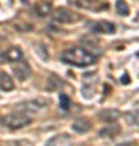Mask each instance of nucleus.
I'll return each instance as SVG.
<instances>
[{"label": "nucleus", "instance_id": "obj_10", "mask_svg": "<svg viewBox=\"0 0 139 146\" xmlns=\"http://www.w3.org/2000/svg\"><path fill=\"white\" fill-rule=\"evenodd\" d=\"M99 119L105 122V123H112V122H117L120 119V112L117 109H107V110H102L100 114H99Z\"/></svg>", "mask_w": 139, "mask_h": 146}, {"label": "nucleus", "instance_id": "obj_18", "mask_svg": "<svg viewBox=\"0 0 139 146\" xmlns=\"http://www.w3.org/2000/svg\"><path fill=\"white\" fill-rule=\"evenodd\" d=\"M117 146H138V143L136 141H125V143H120Z\"/></svg>", "mask_w": 139, "mask_h": 146}, {"label": "nucleus", "instance_id": "obj_13", "mask_svg": "<svg viewBox=\"0 0 139 146\" xmlns=\"http://www.w3.org/2000/svg\"><path fill=\"white\" fill-rule=\"evenodd\" d=\"M73 131H76V133H86V131L91 130V122L86 119H78L73 122V125H71Z\"/></svg>", "mask_w": 139, "mask_h": 146}, {"label": "nucleus", "instance_id": "obj_8", "mask_svg": "<svg viewBox=\"0 0 139 146\" xmlns=\"http://www.w3.org/2000/svg\"><path fill=\"white\" fill-rule=\"evenodd\" d=\"M13 73H15V76L20 80V81H26V80L31 76V67H29L26 62L21 60L18 65L13 67Z\"/></svg>", "mask_w": 139, "mask_h": 146}, {"label": "nucleus", "instance_id": "obj_6", "mask_svg": "<svg viewBox=\"0 0 139 146\" xmlns=\"http://www.w3.org/2000/svg\"><path fill=\"white\" fill-rule=\"evenodd\" d=\"M89 29L94 33V34H112L115 33V25L112 21H94V23H89Z\"/></svg>", "mask_w": 139, "mask_h": 146}, {"label": "nucleus", "instance_id": "obj_3", "mask_svg": "<svg viewBox=\"0 0 139 146\" xmlns=\"http://www.w3.org/2000/svg\"><path fill=\"white\" fill-rule=\"evenodd\" d=\"M52 18L55 23H62V25H68V23H74L76 20H79V15L74 11L68 10V8H57L52 13Z\"/></svg>", "mask_w": 139, "mask_h": 146}, {"label": "nucleus", "instance_id": "obj_5", "mask_svg": "<svg viewBox=\"0 0 139 146\" xmlns=\"http://www.w3.org/2000/svg\"><path fill=\"white\" fill-rule=\"evenodd\" d=\"M23 60V50L18 46H11L5 50H0V62H8L15 63Z\"/></svg>", "mask_w": 139, "mask_h": 146}, {"label": "nucleus", "instance_id": "obj_9", "mask_svg": "<svg viewBox=\"0 0 139 146\" xmlns=\"http://www.w3.org/2000/svg\"><path fill=\"white\" fill-rule=\"evenodd\" d=\"M15 89V83H13V78L7 72H2L0 70V91H13Z\"/></svg>", "mask_w": 139, "mask_h": 146}, {"label": "nucleus", "instance_id": "obj_1", "mask_svg": "<svg viewBox=\"0 0 139 146\" xmlns=\"http://www.w3.org/2000/svg\"><path fill=\"white\" fill-rule=\"evenodd\" d=\"M60 60L63 63L73 65V67H91L97 62V55L86 50L81 46H71L62 52Z\"/></svg>", "mask_w": 139, "mask_h": 146}, {"label": "nucleus", "instance_id": "obj_19", "mask_svg": "<svg viewBox=\"0 0 139 146\" xmlns=\"http://www.w3.org/2000/svg\"><path fill=\"white\" fill-rule=\"evenodd\" d=\"M121 83H129V76H128V75H126V76H123V78H121Z\"/></svg>", "mask_w": 139, "mask_h": 146}, {"label": "nucleus", "instance_id": "obj_2", "mask_svg": "<svg viewBox=\"0 0 139 146\" xmlns=\"http://www.w3.org/2000/svg\"><path fill=\"white\" fill-rule=\"evenodd\" d=\"M32 122L31 115H28L26 112H10L7 114L3 119H2V123L10 128V130H18V128H23V127L29 125Z\"/></svg>", "mask_w": 139, "mask_h": 146}, {"label": "nucleus", "instance_id": "obj_11", "mask_svg": "<svg viewBox=\"0 0 139 146\" xmlns=\"http://www.w3.org/2000/svg\"><path fill=\"white\" fill-rule=\"evenodd\" d=\"M34 13H36L37 16H41V18L50 15V13H52V3H50V2H47V0L39 2V3L34 7Z\"/></svg>", "mask_w": 139, "mask_h": 146}, {"label": "nucleus", "instance_id": "obj_7", "mask_svg": "<svg viewBox=\"0 0 139 146\" xmlns=\"http://www.w3.org/2000/svg\"><path fill=\"white\" fill-rule=\"evenodd\" d=\"M45 146H73V138L68 133H58L52 136L45 143Z\"/></svg>", "mask_w": 139, "mask_h": 146}, {"label": "nucleus", "instance_id": "obj_16", "mask_svg": "<svg viewBox=\"0 0 139 146\" xmlns=\"http://www.w3.org/2000/svg\"><path fill=\"white\" fill-rule=\"evenodd\" d=\"M70 104H71V99L68 98L67 94H60V107H62L63 110H68Z\"/></svg>", "mask_w": 139, "mask_h": 146}, {"label": "nucleus", "instance_id": "obj_15", "mask_svg": "<svg viewBox=\"0 0 139 146\" xmlns=\"http://www.w3.org/2000/svg\"><path fill=\"white\" fill-rule=\"evenodd\" d=\"M115 8H117V13H118L120 16H126V15L129 13L128 5L125 3L123 0H117V3H115Z\"/></svg>", "mask_w": 139, "mask_h": 146}, {"label": "nucleus", "instance_id": "obj_4", "mask_svg": "<svg viewBox=\"0 0 139 146\" xmlns=\"http://www.w3.org/2000/svg\"><path fill=\"white\" fill-rule=\"evenodd\" d=\"M21 110L24 112H39V110L49 107V99H42V98H36V99H28L24 102L18 104Z\"/></svg>", "mask_w": 139, "mask_h": 146}, {"label": "nucleus", "instance_id": "obj_17", "mask_svg": "<svg viewBox=\"0 0 139 146\" xmlns=\"http://www.w3.org/2000/svg\"><path fill=\"white\" fill-rule=\"evenodd\" d=\"M15 28L18 31H31L32 29V26H29V25H15Z\"/></svg>", "mask_w": 139, "mask_h": 146}, {"label": "nucleus", "instance_id": "obj_12", "mask_svg": "<svg viewBox=\"0 0 139 146\" xmlns=\"http://www.w3.org/2000/svg\"><path fill=\"white\" fill-rule=\"evenodd\" d=\"M62 86H63V80L60 78V76H57V75H50L45 81L47 91H57V89H60Z\"/></svg>", "mask_w": 139, "mask_h": 146}, {"label": "nucleus", "instance_id": "obj_14", "mask_svg": "<svg viewBox=\"0 0 139 146\" xmlns=\"http://www.w3.org/2000/svg\"><path fill=\"white\" fill-rule=\"evenodd\" d=\"M120 133V127L118 125H112V123H108L105 128L99 131V136H103V138H112V136L118 135Z\"/></svg>", "mask_w": 139, "mask_h": 146}]
</instances>
